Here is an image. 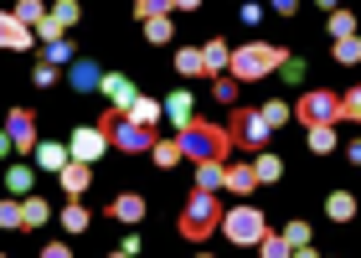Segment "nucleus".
I'll return each mask as SVG.
<instances>
[{
	"label": "nucleus",
	"mask_w": 361,
	"mask_h": 258,
	"mask_svg": "<svg viewBox=\"0 0 361 258\" xmlns=\"http://www.w3.org/2000/svg\"><path fill=\"white\" fill-rule=\"evenodd\" d=\"M68 83H73L78 93H93L98 83H104V73H98L93 57H73V62H68Z\"/></svg>",
	"instance_id": "f8f14e48"
},
{
	"label": "nucleus",
	"mask_w": 361,
	"mask_h": 258,
	"mask_svg": "<svg viewBox=\"0 0 361 258\" xmlns=\"http://www.w3.org/2000/svg\"><path fill=\"white\" fill-rule=\"evenodd\" d=\"M150 160H155L160 171H171L176 160H186V155H180V140H155V145H150Z\"/></svg>",
	"instance_id": "5701e85b"
},
{
	"label": "nucleus",
	"mask_w": 361,
	"mask_h": 258,
	"mask_svg": "<svg viewBox=\"0 0 361 258\" xmlns=\"http://www.w3.org/2000/svg\"><path fill=\"white\" fill-rule=\"evenodd\" d=\"M325 217L331 222H351L356 217V197L351 191H331V197H325Z\"/></svg>",
	"instance_id": "a211bd4d"
},
{
	"label": "nucleus",
	"mask_w": 361,
	"mask_h": 258,
	"mask_svg": "<svg viewBox=\"0 0 361 258\" xmlns=\"http://www.w3.org/2000/svg\"><path fill=\"white\" fill-rule=\"evenodd\" d=\"M98 88L109 93V104H114V109H129V104H135V83H129L124 73H104V83H98Z\"/></svg>",
	"instance_id": "2eb2a0df"
},
{
	"label": "nucleus",
	"mask_w": 361,
	"mask_h": 258,
	"mask_svg": "<svg viewBox=\"0 0 361 258\" xmlns=\"http://www.w3.org/2000/svg\"><path fill=\"white\" fill-rule=\"evenodd\" d=\"M31 83H37V88H52V83H57V62H47V57H42L37 68H31Z\"/></svg>",
	"instance_id": "79ce46f5"
},
{
	"label": "nucleus",
	"mask_w": 361,
	"mask_h": 258,
	"mask_svg": "<svg viewBox=\"0 0 361 258\" xmlns=\"http://www.w3.org/2000/svg\"><path fill=\"white\" fill-rule=\"evenodd\" d=\"M11 21H16V16H11ZM31 42H37V26H26V21H16V26H11V42H6V47H11V52H26V47H31Z\"/></svg>",
	"instance_id": "473e14b6"
},
{
	"label": "nucleus",
	"mask_w": 361,
	"mask_h": 258,
	"mask_svg": "<svg viewBox=\"0 0 361 258\" xmlns=\"http://www.w3.org/2000/svg\"><path fill=\"white\" fill-rule=\"evenodd\" d=\"M6 191H11V197H26V191H31V166H11L6 171Z\"/></svg>",
	"instance_id": "7c9ffc66"
},
{
	"label": "nucleus",
	"mask_w": 361,
	"mask_h": 258,
	"mask_svg": "<svg viewBox=\"0 0 361 258\" xmlns=\"http://www.w3.org/2000/svg\"><path fill=\"white\" fill-rule=\"evenodd\" d=\"M284 238H289V248L300 253V258H315V248H310V222H289Z\"/></svg>",
	"instance_id": "a878e982"
},
{
	"label": "nucleus",
	"mask_w": 361,
	"mask_h": 258,
	"mask_svg": "<svg viewBox=\"0 0 361 258\" xmlns=\"http://www.w3.org/2000/svg\"><path fill=\"white\" fill-rule=\"evenodd\" d=\"M253 186H258V171L253 166H227L222 171V191H233V197H248Z\"/></svg>",
	"instance_id": "dca6fc26"
},
{
	"label": "nucleus",
	"mask_w": 361,
	"mask_h": 258,
	"mask_svg": "<svg viewBox=\"0 0 361 258\" xmlns=\"http://www.w3.org/2000/svg\"><path fill=\"white\" fill-rule=\"evenodd\" d=\"M140 248H145V243H140V238H124V243H119V248H114V253H119V258H135Z\"/></svg>",
	"instance_id": "a18cd8bd"
},
{
	"label": "nucleus",
	"mask_w": 361,
	"mask_h": 258,
	"mask_svg": "<svg viewBox=\"0 0 361 258\" xmlns=\"http://www.w3.org/2000/svg\"><path fill=\"white\" fill-rule=\"evenodd\" d=\"M42 47H47V62H57V68H68V62H73V47L62 42V37H52V42H42Z\"/></svg>",
	"instance_id": "ea45409f"
},
{
	"label": "nucleus",
	"mask_w": 361,
	"mask_h": 258,
	"mask_svg": "<svg viewBox=\"0 0 361 258\" xmlns=\"http://www.w3.org/2000/svg\"><path fill=\"white\" fill-rule=\"evenodd\" d=\"M176 73H180V78H207L202 47H180V52H176Z\"/></svg>",
	"instance_id": "aec40b11"
},
{
	"label": "nucleus",
	"mask_w": 361,
	"mask_h": 258,
	"mask_svg": "<svg viewBox=\"0 0 361 258\" xmlns=\"http://www.w3.org/2000/svg\"><path fill=\"white\" fill-rule=\"evenodd\" d=\"M227 135H233V145H248V150H264L269 145V119L258 114V109H233V124H227Z\"/></svg>",
	"instance_id": "0eeeda50"
},
{
	"label": "nucleus",
	"mask_w": 361,
	"mask_h": 258,
	"mask_svg": "<svg viewBox=\"0 0 361 258\" xmlns=\"http://www.w3.org/2000/svg\"><path fill=\"white\" fill-rule=\"evenodd\" d=\"M253 171H258V181H264V186H274L279 176H284V160H279L274 150H258V160H253Z\"/></svg>",
	"instance_id": "4be33fe9"
},
{
	"label": "nucleus",
	"mask_w": 361,
	"mask_h": 258,
	"mask_svg": "<svg viewBox=\"0 0 361 258\" xmlns=\"http://www.w3.org/2000/svg\"><path fill=\"white\" fill-rule=\"evenodd\" d=\"M279 73H284L289 83H300V78H305V62H300V57H284V68H279Z\"/></svg>",
	"instance_id": "c03bdc74"
},
{
	"label": "nucleus",
	"mask_w": 361,
	"mask_h": 258,
	"mask_svg": "<svg viewBox=\"0 0 361 258\" xmlns=\"http://www.w3.org/2000/svg\"><path fill=\"white\" fill-rule=\"evenodd\" d=\"M320 6H325V11H336V6H341V0H320Z\"/></svg>",
	"instance_id": "864d4df0"
},
{
	"label": "nucleus",
	"mask_w": 361,
	"mask_h": 258,
	"mask_svg": "<svg viewBox=\"0 0 361 258\" xmlns=\"http://www.w3.org/2000/svg\"><path fill=\"white\" fill-rule=\"evenodd\" d=\"M11 16H16V21H26V26H37L42 16H47V6H42V0H16Z\"/></svg>",
	"instance_id": "c9c22d12"
},
{
	"label": "nucleus",
	"mask_w": 361,
	"mask_h": 258,
	"mask_svg": "<svg viewBox=\"0 0 361 258\" xmlns=\"http://www.w3.org/2000/svg\"><path fill=\"white\" fill-rule=\"evenodd\" d=\"M68 150H73V160H88V166H98V155L109 150V135H104L98 124H78L73 140H68Z\"/></svg>",
	"instance_id": "6e6552de"
},
{
	"label": "nucleus",
	"mask_w": 361,
	"mask_h": 258,
	"mask_svg": "<svg viewBox=\"0 0 361 258\" xmlns=\"http://www.w3.org/2000/svg\"><path fill=\"white\" fill-rule=\"evenodd\" d=\"M269 233V222L258 207H227L222 212V238L227 243H238V248H258V238Z\"/></svg>",
	"instance_id": "39448f33"
},
{
	"label": "nucleus",
	"mask_w": 361,
	"mask_h": 258,
	"mask_svg": "<svg viewBox=\"0 0 361 258\" xmlns=\"http://www.w3.org/2000/svg\"><path fill=\"white\" fill-rule=\"evenodd\" d=\"M310 150H315V155H331L336 150V124H310Z\"/></svg>",
	"instance_id": "b1692460"
},
{
	"label": "nucleus",
	"mask_w": 361,
	"mask_h": 258,
	"mask_svg": "<svg viewBox=\"0 0 361 258\" xmlns=\"http://www.w3.org/2000/svg\"><path fill=\"white\" fill-rule=\"evenodd\" d=\"M269 6H274L279 16H294V11H300V0H269Z\"/></svg>",
	"instance_id": "de8ad7c7"
},
{
	"label": "nucleus",
	"mask_w": 361,
	"mask_h": 258,
	"mask_svg": "<svg viewBox=\"0 0 361 258\" xmlns=\"http://www.w3.org/2000/svg\"><path fill=\"white\" fill-rule=\"evenodd\" d=\"M98 129L109 135L114 150H124V155H145L150 145L160 140L155 135V124H140V119H129L124 109H109V114H98Z\"/></svg>",
	"instance_id": "20e7f679"
},
{
	"label": "nucleus",
	"mask_w": 361,
	"mask_h": 258,
	"mask_svg": "<svg viewBox=\"0 0 361 258\" xmlns=\"http://www.w3.org/2000/svg\"><path fill=\"white\" fill-rule=\"evenodd\" d=\"M176 0H135V21H150V16H171Z\"/></svg>",
	"instance_id": "72a5a7b5"
},
{
	"label": "nucleus",
	"mask_w": 361,
	"mask_h": 258,
	"mask_svg": "<svg viewBox=\"0 0 361 258\" xmlns=\"http://www.w3.org/2000/svg\"><path fill=\"white\" fill-rule=\"evenodd\" d=\"M284 47L279 42H243V47H233V62H227V73L238 78V83H258V78H269V73H279L284 68Z\"/></svg>",
	"instance_id": "7ed1b4c3"
},
{
	"label": "nucleus",
	"mask_w": 361,
	"mask_h": 258,
	"mask_svg": "<svg viewBox=\"0 0 361 258\" xmlns=\"http://www.w3.org/2000/svg\"><path fill=\"white\" fill-rule=\"evenodd\" d=\"M212 228H222V202H217V191H207V186H196L186 202H180V217H176V233L186 238V243H207Z\"/></svg>",
	"instance_id": "f03ea898"
},
{
	"label": "nucleus",
	"mask_w": 361,
	"mask_h": 258,
	"mask_svg": "<svg viewBox=\"0 0 361 258\" xmlns=\"http://www.w3.org/2000/svg\"><path fill=\"white\" fill-rule=\"evenodd\" d=\"M52 217V202H42V197H21V228H42V222Z\"/></svg>",
	"instance_id": "6ab92c4d"
},
{
	"label": "nucleus",
	"mask_w": 361,
	"mask_h": 258,
	"mask_svg": "<svg viewBox=\"0 0 361 258\" xmlns=\"http://www.w3.org/2000/svg\"><path fill=\"white\" fill-rule=\"evenodd\" d=\"M31 155H37V166H42V171H52V176L73 160V150H68V145H57V140H37V150H31Z\"/></svg>",
	"instance_id": "ddd939ff"
},
{
	"label": "nucleus",
	"mask_w": 361,
	"mask_h": 258,
	"mask_svg": "<svg viewBox=\"0 0 361 258\" xmlns=\"http://www.w3.org/2000/svg\"><path fill=\"white\" fill-rule=\"evenodd\" d=\"M176 140H180V155L186 160H222L227 166V155H233V135H227L222 124H212V119H186V124H176Z\"/></svg>",
	"instance_id": "f257e3e1"
},
{
	"label": "nucleus",
	"mask_w": 361,
	"mask_h": 258,
	"mask_svg": "<svg viewBox=\"0 0 361 258\" xmlns=\"http://www.w3.org/2000/svg\"><path fill=\"white\" fill-rule=\"evenodd\" d=\"M258 114H264V119H269V129H279V124H284V119H294V104H284V99H269L264 109H258Z\"/></svg>",
	"instance_id": "2f4dec72"
},
{
	"label": "nucleus",
	"mask_w": 361,
	"mask_h": 258,
	"mask_svg": "<svg viewBox=\"0 0 361 258\" xmlns=\"http://www.w3.org/2000/svg\"><path fill=\"white\" fill-rule=\"evenodd\" d=\"M222 160H202V166H196V186H207V191H222Z\"/></svg>",
	"instance_id": "bb28decb"
},
{
	"label": "nucleus",
	"mask_w": 361,
	"mask_h": 258,
	"mask_svg": "<svg viewBox=\"0 0 361 258\" xmlns=\"http://www.w3.org/2000/svg\"><path fill=\"white\" fill-rule=\"evenodd\" d=\"M212 99H222V104H233V99H238V78H233V73H222V78H212Z\"/></svg>",
	"instance_id": "4c0bfd02"
},
{
	"label": "nucleus",
	"mask_w": 361,
	"mask_h": 258,
	"mask_svg": "<svg viewBox=\"0 0 361 258\" xmlns=\"http://www.w3.org/2000/svg\"><path fill=\"white\" fill-rule=\"evenodd\" d=\"M0 233H21V197L0 202Z\"/></svg>",
	"instance_id": "c756f323"
},
{
	"label": "nucleus",
	"mask_w": 361,
	"mask_h": 258,
	"mask_svg": "<svg viewBox=\"0 0 361 258\" xmlns=\"http://www.w3.org/2000/svg\"><path fill=\"white\" fill-rule=\"evenodd\" d=\"M294 119L300 124H341V93L310 88L300 104H294Z\"/></svg>",
	"instance_id": "423d86ee"
},
{
	"label": "nucleus",
	"mask_w": 361,
	"mask_h": 258,
	"mask_svg": "<svg viewBox=\"0 0 361 258\" xmlns=\"http://www.w3.org/2000/svg\"><path fill=\"white\" fill-rule=\"evenodd\" d=\"M11 26H16V21H11V11H0V47L11 42Z\"/></svg>",
	"instance_id": "09e8293b"
},
{
	"label": "nucleus",
	"mask_w": 361,
	"mask_h": 258,
	"mask_svg": "<svg viewBox=\"0 0 361 258\" xmlns=\"http://www.w3.org/2000/svg\"><path fill=\"white\" fill-rule=\"evenodd\" d=\"M57 181H62L68 197H83V191L93 186V166H88V160H68V166L57 171Z\"/></svg>",
	"instance_id": "9d476101"
},
{
	"label": "nucleus",
	"mask_w": 361,
	"mask_h": 258,
	"mask_svg": "<svg viewBox=\"0 0 361 258\" xmlns=\"http://www.w3.org/2000/svg\"><path fill=\"white\" fill-rule=\"evenodd\" d=\"M202 62H207V78H222L227 62H233V47L222 37H212V42H202Z\"/></svg>",
	"instance_id": "4468645a"
},
{
	"label": "nucleus",
	"mask_w": 361,
	"mask_h": 258,
	"mask_svg": "<svg viewBox=\"0 0 361 258\" xmlns=\"http://www.w3.org/2000/svg\"><path fill=\"white\" fill-rule=\"evenodd\" d=\"M346 155H351L356 166H361V140H351V145H346Z\"/></svg>",
	"instance_id": "8fccbe9b"
},
{
	"label": "nucleus",
	"mask_w": 361,
	"mask_h": 258,
	"mask_svg": "<svg viewBox=\"0 0 361 258\" xmlns=\"http://www.w3.org/2000/svg\"><path fill=\"white\" fill-rule=\"evenodd\" d=\"M145 212H150V207H145V197H140V191H119V197L109 202V217L129 222V228H135V222H145Z\"/></svg>",
	"instance_id": "9b49d317"
},
{
	"label": "nucleus",
	"mask_w": 361,
	"mask_h": 258,
	"mask_svg": "<svg viewBox=\"0 0 361 258\" xmlns=\"http://www.w3.org/2000/svg\"><path fill=\"white\" fill-rule=\"evenodd\" d=\"M341 119H356L361 124V83L351 93H341Z\"/></svg>",
	"instance_id": "a19ab883"
},
{
	"label": "nucleus",
	"mask_w": 361,
	"mask_h": 258,
	"mask_svg": "<svg viewBox=\"0 0 361 258\" xmlns=\"http://www.w3.org/2000/svg\"><path fill=\"white\" fill-rule=\"evenodd\" d=\"M88 207H78V197H68V207H62V228L68 233H88Z\"/></svg>",
	"instance_id": "393cba45"
},
{
	"label": "nucleus",
	"mask_w": 361,
	"mask_h": 258,
	"mask_svg": "<svg viewBox=\"0 0 361 258\" xmlns=\"http://www.w3.org/2000/svg\"><path fill=\"white\" fill-rule=\"evenodd\" d=\"M325 26H331V37H351V31H356V16L336 6V11H331V21H325Z\"/></svg>",
	"instance_id": "e433bc0d"
},
{
	"label": "nucleus",
	"mask_w": 361,
	"mask_h": 258,
	"mask_svg": "<svg viewBox=\"0 0 361 258\" xmlns=\"http://www.w3.org/2000/svg\"><path fill=\"white\" fill-rule=\"evenodd\" d=\"M6 135H11V145L21 155H31L37 150V114H31V109H11L6 114Z\"/></svg>",
	"instance_id": "1a4fd4ad"
},
{
	"label": "nucleus",
	"mask_w": 361,
	"mask_h": 258,
	"mask_svg": "<svg viewBox=\"0 0 361 258\" xmlns=\"http://www.w3.org/2000/svg\"><path fill=\"white\" fill-rule=\"evenodd\" d=\"M47 16H52V21H57L62 31H68V26H78V16H83V6H78V0H57V6L47 11Z\"/></svg>",
	"instance_id": "c85d7f7f"
},
{
	"label": "nucleus",
	"mask_w": 361,
	"mask_h": 258,
	"mask_svg": "<svg viewBox=\"0 0 361 258\" xmlns=\"http://www.w3.org/2000/svg\"><path fill=\"white\" fill-rule=\"evenodd\" d=\"M124 114H129V119H140V124H160L166 104H160V99H145V93H135V104H129Z\"/></svg>",
	"instance_id": "f3484780"
},
{
	"label": "nucleus",
	"mask_w": 361,
	"mask_h": 258,
	"mask_svg": "<svg viewBox=\"0 0 361 258\" xmlns=\"http://www.w3.org/2000/svg\"><path fill=\"white\" fill-rule=\"evenodd\" d=\"M196 6H202V0H176V11H196Z\"/></svg>",
	"instance_id": "3c124183"
},
{
	"label": "nucleus",
	"mask_w": 361,
	"mask_h": 258,
	"mask_svg": "<svg viewBox=\"0 0 361 258\" xmlns=\"http://www.w3.org/2000/svg\"><path fill=\"white\" fill-rule=\"evenodd\" d=\"M37 37H42V42H52V37H62V26L52 21V16H42V21H37Z\"/></svg>",
	"instance_id": "37998d69"
},
{
	"label": "nucleus",
	"mask_w": 361,
	"mask_h": 258,
	"mask_svg": "<svg viewBox=\"0 0 361 258\" xmlns=\"http://www.w3.org/2000/svg\"><path fill=\"white\" fill-rule=\"evenodd\" d=\"M258 253H264V258H289L294 248H289L284 233H264V238H258Z\"/></svg>",
	"instance_id": "cd10ccee"
},
{
	"label": "nucleus",
	"mask_w": 361,
	"mask_h": 258,
	"mask_svg": "<svg viewBox=\"0 0 361 258\" xmlns=\"http://www.w3.org/2000/svg\"><path fill=\"white\" fill-rule=\"evenodd\" d=\"M11 155V135H0V160H6Z\"/></svg>",
	"instance_id": "603ef678"
},
{
	"label": "nucleus",
	"mask_w": 361,
	"mask_h": 258,
	"mask_svg": "<svg viewBox=\"0 0 361 258\" xmlns=\"http://www.w3.org/2000/svg\"><path fill=\"white\" fill-rule=\"evenodd\" d=\"M166 114H171L176 124H186V119H191V93H186V88H180V93H171V99H166Z\"/></svg>",
	"instance_id": "f704fd0d"
},
{
	"label": "nucleus",
	"mask_w": 361,
	"mask_h": 258,
	"mask_svg": "<svg viewBox=\"0 0 361 258\" xmlns=\"http://www.w3.org/2000/svg\"><path fill=\"white\" fill-rule=\"evenodd\" d=\"M68 253H73L68 243H47V248H42V258H68Z\"/></svg>",
	"instance_id": "49530a36"
},
{
	"label": "nucleus",
	"mask_w": 361,
	"mask_h": 258,
	"mask_svg": "<svg viewBox=\"0 0 361 258\" xmlns=\"http://www.w3.org/2000/svg\"><path fill=\"white\" fill-rule=\"evenodd\" d=\"M145 37L150 42H171L176 31H171V16H150V21H145Z\"/></svg>",
	"instance_id": "58836bf2"
},
{
	"label": "nucleus",
	"mask_w": 361,
	"mask_h": 258,
	"mask_svg": "<svg viewBox=\"0 0 361 258\" xmlns=\"http://www.w3.org/2000/svg\"><path fill=\"white\" fill-rule=\"evenodd\" d=\"M331 57L341 62V68H356V62H361V37H356V31H351V37H336Z\"/></svg>",
	"instance_id": "412c9836"
}]
</instances>
